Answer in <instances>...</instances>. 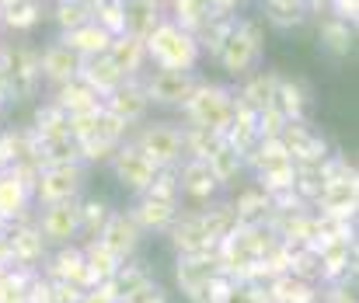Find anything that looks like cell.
I'll return each mask as SVG.
<instances>
[{
    "mask_svg": "<svg viewBox=\"0 0 359 303\" xmlns=\"http://www.w3.org/2000/svg\"><path fill=\"white\" fill-rule=\"evenodd\" d=\"M147 46V60L150 67H168V70H196L206 56L196 42L192 32H185L182 25H175L168 14L157 21V28L143 39Z\"/></svg>",
    "mask_w": 359,
    "mask_h": 303,
    "instance_id": "1",
    "label": "cell"
},
{
    "mask_svg": "<svg viewBox=\"0 0 359 303\" xmlns=\"http://www.w3.org/2000/svg\"><path fill=\"white\" fill-rule=\"evenodd\" d=\"M262 56H265V28H262L255 18L238 14V21L231 25L224 46L217 49L220 70H224L231 81H241V77H248L251 70L262 67Z\"/></svg>",
    "mask_w": 359,
    "mask_h": 303,
    "instance_id": "2",
    "label": "cell"
},
{
    "mask_svg": "<svg viewBox=\"0 0 359 303\" xmlns=\"http://www.w3.org/2000/svg\"><path fill=\"white\" fill-rule=\"evenodd\" d=\"M0 67L11 81V105L35 101L42 88V70H39V46L18 39V42H0Z\"/></svg>",
    "mask_w": 359,
    "mask_h": 303,
    "instance_id": "3",
    "label": "cell"
},
{
    "mask_svg": "<svg viewBox=\"0 0 359 303\" xmlns=\"http://www.w3.org/2000/svg\"><path fill=\"white\" fill-rule=\"evenodd\" d=\"M238 105V95L231 84H213V81H203L196 84V91L185 98V105L178 108V122L185 126H210V129H224V122L231 119Z\"/></svg>",
    "mask_w": 359,
    "mask_h": 303,
    "instance_id": "4",
    "label": "cell"
},
{
    "mask_svg": "<svg viewBox=\"0 0 359 303\" xmlns=\"http://www.w3.org/2000/svg\"><path fill=\"white\" fill-rule=\"evenodd\" d=\"M129 140H133L157 168L178 164V161L185 157V150H182V122H171V119H147V122L133 126Z\"/></svg>",
    "mask_w": 359,
    "mask_h": 303,
    "instance_id": "5",
    "label": "cell"
},
{
    "mask_svg": "<svg viewBox=\"0 0 359 303\" xmlns=\"http://www.w3.org/2000/svg\"><path fill=\"white\" fill-rule=\"evenodd\" d=\"M140 81H143V91H147V98L154 108H182L185 98L196 91V84H199V74L196 70H168V67H147L143 74H140Z\"/></svg>",
    "mask_w": 359,
    "mask_h": 303,
    "instance_id": "6",
    "label": "cell"
},
{
    "mask_svg": "<svg viewBox=\"0 0 359 303\" xmlns=\"http://www.w3.org/2000/svg\"><path fill=\"white\" fill-rule=\"evenodd\" d=\"M4 241L11 248V262L21 265V269H39L49 255V244H46L42 230L35 227V206L28 213H21L18 220H7Z\"/></svg>",
    "mask_w": 359,
    "mask_h": 303,
    "instance_id": "7",
    "label": "cell"
},
{
    "mask_svg": "<svg viewBox=\"0 0 359 303\" xmlns=\"http://www.w3.org/2000/svg\"><path fill=\"white\" fill-rule=\"evenodd\" d=\"M35 227L42 230L49 248L74 244L81 237V196L53 202V206H35Z\"/></svg>",
    "mask_w": 359,
    "mask_h": 303,
    "instance_id": "8",
    "label": "cell"
},
{
    "mask_svg": "<svg viewBox=\"0 0 359 303\" xmlns=\"http://www.w3.org/2000/svg\"><path fill=\"white\" fill-rule=\"evenodd\" d=\"M213 276H220L217 248L203 251V255H178V262H175V283L189 303H210L206 290H210Z\"/></svg>",
    "mask_w": 359,
    "mask_h": 303,
    "instance_id": "9",
    "label": "cell"
},
{
    "mask_svg": "<svg viewBox=\"0 0 359 303\" xmlns=\"http://www.w3.org/2000/svg\"><path fill=\"white\" fill-rule=\"evenodd\" d=\"M178 196H182L185 209H206L210 202H217L224 196V189L213 178V171H210L206 161L182 157L178 161Z\"/></svg>",
    "mask_w": 359,
    "mask_h": 303,
    "instance_id": "10",
    "label": "cell"
},
{
    "mask_svg": "<svg viewBox=\"0 0 359 303\" xmlns=\"http://www.w3.org/2000/svg\"><path fill=\"white\" fill-rule=\"evenodd\" d=\"M84 189V164H49L39 171L32 185V202L35 206H53V202L74 199Z\"/></svg>",
    "mask_w": 359,
    "mask_h": 303,
    "instance_id": "11",
    "label": "cell"
},
{
    "mask_svg": "<svg viewBox=\"0 0 359 303\" xmlns=\"http://www.w3.org/2000/svg\"><path fill=\"white\" fill-rule=\"evenodd\" d=\"M109 168H112V175H116V182H119L122 189L129 192V196H143L147 189H150V182H154V175H157V164L133 143V140H126L119 150L112 154V161H109Z\"/></svg>",
    "mask_w": 359,
    "mask_h": 303,
    "instance_id": "12",
    "label": "cell"
},
{
    "mask_svg": "<svg viewBox=\"0 0 359 303\" xmlns=\"http://www.w3.org/2000/svg\"><path fill=\"white\" fill-rule=\"evenodd\" d=\"M314 213L328 216V220H356L359 209V175L349 171V175H339L332 182L321 185V196L311 206Z\"/></svg>",
    "mask_w": 359,
    "mask_h": 303,
    "instance_id": "13",
    "label": "cell"
},
{
    "mask_svg": "<svg viewBox=\"0 0 359 303\" xmlns=\"http://www.w3.org/2000/svg\"><path fill=\"white\" fill-rule=\"evenodd\" d=\"M164 237L171 241V248H175L178 255H203V251H213V248H217V237L210 234L203 209H185V206H182L175 227H171Z\"/></svg>",
    "mask_w": 359,
    "mask_h": 303,
    "instance_id": "14",
    "label": "cell"
},
{
    "mask_svg": "<svg viewBox=\"0 0 359 303\" xmlns=\"http://www.w3.org/2000/svg\"><path fill=\"white\" fill-rule=\"evenodd\" d=\"M39 272L46 276V279H63V283H74V286H81V290H91V286H98L95 283V276L88 272V265H84V248L74 241V244H60L56 251H49L46 255V262L39 265Z\"/></svg>",
    "mask_w": 359,
    "mask_h": 303,
    "instance_id": "15",
    "label": "cell"
},
{
    "mask_svg": "<svg viewBox=\"0 0 359 303\" xmlns=\"http://www.w3.org/2000/svg\"><path fill=\"white\" fill-rule=\"evenodd\" d=\"M143 230H140V223L133 220V213L129 209H112L109 213V220H105V227H102V234H98V241L119 258H136L140 255V244H143Z\"/></svg>",
    "mask_w": 359,
    "mask_h": 303,
    "instance_id": "16",
    "label": "cell"
},
{
    "mask_svg": "<svg viewBox=\"0 0 359 303\" xmlns=\"http://www.w3.org/2000/svg\"><path fill=\"white\" fill-rule=\"evenodd\" d=\"M81 56L70 49V46H63L60 39H53V42H46V46H39V70H42V88H49V91H56L60 84H67V81H74V77H81Z\"/></svg>",
    "mask_w": 359,
    "mask_h": 303,
    "instance_id": "17",
    "label": "cell"
},
{
    "mask_svg": "<svg viewBox=\"0 0 359 303\" xmlns=\"http://www.w3.org/2000/svg\"><path fill=\"white\" fill-rule=\"evenodd\" d=\"M133 220L140 223L143 234H168L182 213V199H161V196H133V206H129Z\"/></svg>",
    "mask_w": 359,
    "mask_h": 303,
    "instance_id": "18",
    "label": "cell"
},
{
    "mask_svg": "<svg viewBox=\"0 0 359 303\" xmlns=\"http://www.w3.org/2000/svg\"><path fill=\"white\" fill-rule=\"evenodd\" d=\"M105 108H109L112 115H119L126 126H140V122H147L150 112H154V105H150V98H147L140 77H126L119 88L105 98Z\"/></svg>",
    "mask_w": 359,
    "mask_h": 303,
    "instance_id": "19",
    "label": "cell"
},
{
    "mask_svg": "<svg viewBox=\"0 0 359 303\" xmlns=\"http://www.w3.org/2000/svg\"><path fill=\"white\" fill-rule=\"evenodd\" d=\"M311 105H314V91H311L307 77H290V74L279 77L272 108L283 119H311Z\"/></svg>",
    "mask_w": 359,
    "mask_h": 303,
    "instance_id": "20",
    "label": "cell"
},
{
    "mask_svg": "<svg viewBox=\"0 0 359 303\" xmlns=\"http://www.w3.org/2000/svg\"><path fill=\"white\" fill-rule=\"evenodd\" d=\"M227 199H231L234 213H238L241 227H269L272 223V196H265L255 182L251 185H238Z\"/></svg>",
    "mask_w": 359,
    "mask_h": 303,
    "instance_id": "21",
    "label": "cell"
},
{
    "mask_svg": "<svg viewBox=\"0 0 359 303\" xmlns=\"http://www.w3.org/2000/svg\"><path fill=\"white\" fill-rule=\"evenodd\" d=\"M283 244H293V248H311L314 244V234H318V213L311 206L297 209V213H283V216H272L269 223Z\"/></svg>",
    "mask_w": 359,
    "mask_h": 303,
    "instance_id": "22",
    "label": "cell"
},
{
    "mask_svg": "<svg viewBox=\"0 0 359 303\" xmlns=\"http://www.w3.org/2000/svg\"><path fill=\"white\" fill-rule=\"evenodd\" d=\"M314 28H318V42H321V49L328 56H335V60L353 56V49H356V25L339 21L332 14H321V18H314Z\"/></svg>",
    "mask_w": 359,
    "mask_h": 303,
    "instance_id": "23",
    "label": "cell"
},
{
    "mask_svg": "<svg viewBox=\"0 0 359 303\" xmlns=\"http://www.w3.org/2000/svg\"><path fill=\"white\" fill-rule=\"evenodd\" d=\"M279 77H283L279 70H265V67H258V70H251L248 77H241L238 84H234V95H238V101H244L248 108L262 112V108H269L272 98H276Z\"/></svg>",
    "mask_w": 359,
    "mask_h": 303,
    "instance_id": "24",
    "label": "cell"
},
{
    "mask_svg": "<svg viewBox=\"0 0 359 303\" xmlns=\"http://www.w3.org/2000/svg\"><path fill=\"white\" fill-rule=\"evenodd\" d=\"M112 63H116V70H119L122 77H140L147 67H150V60H147V46H143V39H136V35H112V42H109V53H105Z\"/></svg>",
    "mask_w": 359,
    "mask_h": 303,
    "instance_id": "25",
    "label": "cell"
},
{
    "mask_svg": "<svg viewBox=\"0 0 359 303\" xmlns=\"http://www.w3.org/2000/svg\"><path fill=\"white\" fill-rule=\"evenodd\" d=\"M164 18V0H122V28L126 35L147 39Z\"/></svg>",
    "mask_w": 359,
    "mask_h": 303,
    "instance_id": "26",
    "label": "cell"
},
{
    "mask_svg": "<svg viewBox=\"0 0 359 303\" xmlns=\"http://www.w3.org/2000/svg\"><path fill=\"white\" fill-rule=\"evenodd\" d=\"M206 164H210V171H213V178L220 182L224 192H234L238 185H244L248 168H244V154H241V150L227 147V143H220V147L206 157Z\"/></svg>",
    "mask_w": 359,
    "mask_h": 303,
    "instance_id": "27",
    "label": "cell"
},
{
    "mask_svg": "<svg viewBox=\"0 0 359 303\" xmlns=\"http://www.w3.org/2000/svg\"><path fill=\"white\" fill-rule=\"evenodd\" d=\"M46 14H49L46 0H18L0 11V28H7L11 35H28L46 21Z\"/></svg>",
    "mask_w": 359,
    "mask_h": 303,
    "instance_id": "28",
    "label": "cell"
},
{
    "mask_svg": "<svg viewBox=\"0 0 359 303\" xmlns=\"http://www.w3.org/2000/svg\"><path fill=\"white\" fill-rule=\"evenodd\" d=\"M81 81H84V84H88V88L98 95V98L105 101L112 91H116V88H119L122 81H126V77L116 70V63H112V60L102 53V56H88V60L81 63Z\"/></svg>",
    "mask_w": 359,
    "mask_h": 303,
    "instance_id": "29",
    "label": "cell"
},
{
    "mask_svg": "<svg viewBox=\"0 0 359 303\" xmlns=\"http://www.w3.org/2000/svg\"><path fill=\"white\" fill-rule=\"evenodd\" d=\"M56 39H60L63 46H70L81 60L109 53V42H112V35H109L102 25H95V21H88V25H81V28H70V32H60Z\"/></svg>",
    "mask_w": 359,
    "mask_h": 303,
    "instance_id": "30",
    "label": "cell"
},
{
    "mask_svg": "<svg viewBox=\"0 0 359 303\" xmlns=\"http://www.w3.org/2000/svg\"><path fill=\"white\" fill-rule=\"evenodd\" d=\"M255 119H258V112H255V108H248L244 101H238V105H234V112H231V119H227V122H224V129H220L224 143L244 154V150L258 140V126H255Z\"/></svg>",
    "mask_w": 359,
    "mask_h": 303,
    "instance_id": "31",
    "label": "cell"
},
{
    "mask_svg": "<svg viewBox=\"0 0 359 303\" xmlns=\"http://www.w3.org/2000/svg\"><path fill=\"white\" fill-rule=\"evenodd\" d=\"M269 286V297L272 303H318L321 300V286L311 283V279H300V276H276L265 283Z\"/></svg>",
    "mask_w": 359,
    "mask_h": 303,
    "instance_id": "32",
    "label": "cell"
},
{
    "mask_svg": "<svg viewBox=\"0 0 359 303\" xmlns=\"http://www.w3.org/2000/svg\"><path fill=\"white\" fill-rule=\"evenodd\" d=\"M32 133L39 136V140H56V136H70V115L56 105L53 98L39 101L35 105V112H32Z\"/></svg>",
    "mask_w": 359,
    "mask_h": 303,
    "instance_id": "33",
    "label": "cell"
},
{
    "mask_svg": "<svg viewBox=\"0 0 359 303\" xmlns=\"http://www.w3.org/2000/svg\"><path fill=\"white\" fill-rule=\"evenodd\" d=\"M258 4H262L265 21H269L276 32H297L300 25L311 21L304 0H258Z\"/></svg>",
    "mask_w": 359,
    "mask_h": 303,
    "instance_id": "34",
    "label": "cell"
},
{
    "mask_svg": "<svg viewBox=\"0 0 359 303\" xmlns=\"http://www.w3.org/2000/svg\"><path fill=\"white\" fill-rule=\"evenodd\" d=\"M49 98L56 101L67 115H81V112H95V108H102V98L81 81V77H74V81H67V84H60Z\"/></svg>",
    "mask_w": 359,
    "mask_h": 303,
    "instance_id": "35",
    "label": "cell"
},
{
    "mask_svg": "<svg viewBox=\"0 0 359 303\" xmlns=\"http://www.w3.org/2000/svg\"><path fill=\"white\" fill-rule=\"evenodd\" d=\"M231 241H234V248H238L244 258H265L276 244H279V234L272 230V227H238L234 234H231Z\"/></svg>",
    "mask_w": 359,
    "mask_h": 303,
    "instance_id": "36",
    "label": "cell"
},
{
    "mask_svg": "<svg viewBox=\"0 0 359 303\" xmlns=\"http://www.w3.org/2000/svg\"><path fill=\"white\" fill-rule=\"evenodd\" d=\"M154 279V269L147 265V262H140V255L136 258H126L119 269H116V276L109 279V286H112V293L119 297V303L129 297V293H136L143 283H150Z\"/></svg>",
    "mask_w": 359,
    "mask_h": 303,
    "instance_id": "37",
    "label": "cell"
},
{
    "mask_svg": "<svg viewBox=\"0 0 359 303\" xmlns=\"http://www.w3.org/2000/svg\"><path fill=\"white\" fill-rule=\"evenodd\" d=\"M35 202H32V189H25L14 175H0V216L4 220H18L21 213H28Z\"/></svg>",
    "mask_w": 359,
    "mask_h": 303,
    "instance_id": "38",
    "label": "cell"
},
{
    "mask_svg": "<svg viewBox=\"0 0 359 303\" xmlns=\"http://www.w3.org/2000/svg\"><path fill=\"white\" fill-rule=\"evenodd\" d=\"M220 143H224L220 129H210V126H185V122H182V150H185V157L206 161Z\"/></svg>",
    "mask_w": 359,
    "mask_h": 303,
    "instance_id": "39",
    "label": "cell"
},
{
    "mask_svg": "<svg viewBox=\"0 0 359 303\" xmlns=\"http://www.w3.org/2000/svg\"><path fill=\"white\" fill-rule=\"evenodd\" d=\"M56 32H70V28H81L88 21H95V4L91 0H53V11H49Z\"/></svg>",
    "mask_w": 359,
    "mask_h": 303,
    "instance_id": "40",
    "label": "cell"
},
{
    "mask_svg": "<svg viewBox=\"0 0 359 303\" xmlns=\"http://www.w3.org/2000/svg\"><path fill=\"white\" fill-rule=\"evenodd\" d=\"M81 248H84V265H88V272L95 276V283H109L112 276H116V269H119L122 262L102 244V241H77Z\"/></svg>",
    "mask_w": 359,
    "mask_h": 303,
    "instance_id": "41",
    "label": "cell"
},
{
    "mask_svg": "<svg viewBox=\"0 0 359 303\" xmlns=\"http://www.w3.org/2000/svg\"><path fill=\"white\" fill-rule=\"evenodd\" d=\"M39 161H42V168H49V164H84L81 161V143L74 136L39 140Z\"/></svg>",
    "mask_w": 359,
    "mask_h": 303,
    "instance_id": "42",
    "label": "cell"
},
{
    "mask_svg": "<svg viewBox=\"0 0 359 303\" xmlns=\"http://www.w3.org/2000/svg\"><path fill=\"white\" fill-rule=\"evenodd\" d=\"M112 206L98 196H81V237L77 241H98L105 220H109Z\"/></svg>",
    "mask_w": 359,
    "mask_h": 303,
    "instance_id": "43",
    "label": "cell"
},
{
    "mask_svg": "<svg viewBox=\"0 0 359 303\" xmlns=\"http://www.w3.org/2000/svg\"><path fill=\"white\" fill-rule=\"evenodd\" d=\"M238 21V14H213L199 32H196V42H199V49H203V56H217V49L224 46V39H227V32H231V25Z\"/></svg>",
    "mask_w": 359,
    "mask_h": 303,
    "instance_id": "44",
    "label": "cell"
},
{
    "mask_svg": "<svg viewBox=\"0 0 359 303\" xmlns=\"http://www.w3.org/2000/svg\"><path fill=\"white\" fill-rule=\"evenodd\" d=\"M297 182V168L293 164H283V168H269V171H258L255 175V185L265 192V196H276V192H286L293 189Z\"/></svg>",
    "mask_w": 359,
    "mask_h": 303,
    "instance_id": "45",
    "label": "cell"
},
{
    "mask_svg": "<svg viewBox=\"0 0 359 303\" xmlns=\"http://www.w3.org/2000/svg\"><path fill=\"white\" fill-rule=\"evenodd\" d=\"M95 25H102L109 35H122V0H95Z\"/></svg>",
    "mask_w": 359,
    "mask_h": 303,
    "instance_id": "46",
    "label": "cell"
},
{
    "mask_svg": "<svg viewBox=\"0 0 359 303\" xmlns=\"http://www.w3.org/2000/svg\"><path fill=\"white\" fill-rule=\"evenodd\" d=\"M147 192H150V196H161V199H182V196H178V164L157 168V175H154V182H150Z\"/></svg>",
    "mask_w": 359,
    "mask_h": 303,
    "instance_id": "47",
    "label": "cell"
},
{
    "mask_svg": "<svg viewBox=\"0 0 359 303\" xmlns=\"http://www.w3.org/2000/svg\"><path fill=\"white\" fill-rule=\"evenodd\" d=\"M290 119H283L272 105L269 108H262L258 112V119H255V126H258V140H276L279 133H283V126H286Z\"/></svg>",
    "mask_w": 359,
    "mask_h": 303,
    "instance_id": "48",
    "label": "cell"
},
{
    "mask_svg": "<svg viewBox=\"0 0 359 303\" xmlns=\"http://www.w3.org/2000/svg\"><path fill=\"white\" fill-rule=\"evenodd\" d=\"M224 303H272L269 286H251V283H234V290L227 293Z\"/></svg>",
    "mask_w": 359,
    "mask_h": 303,
    "instance_id": "49",
    "label": "cell"
},
{
    "mask_svg": "<svg viewBox=\"0 0 359 303\" xmlns=\"http://www.w3.org/2000/svg\"><path fill=\"white\" fill-rule=\"evenodd\" d=\"M25 303H53V279H46L42 272H32L25 286Z\"/></svg>",
    "mask_w": 359,
    "mask_h": 303,
    "instance_id": "50",
    "label": "cell"
},
{
    "mask_svg": "<svg viewBox=\"0 0 359 303\" xmlns=\"http://www.w3.org/2000/svg\"><path fill=\"white\" fill-rule=\"evenodd\" d=\"M321 300L325 303H356V286H353V279L321 286Z\"/></svg>",
    "mask_w": 359,
    "mask_h": 303,
    "instance_id": "51",
    "label": "cell"
},
{
    "mask_svg": "<svg viewBox=\"0 0 359 303\" xmlns=\"http://www.w3.org/2000/svg\"><path fill=\"white\" fill-rule=\"evenodd\" d=\"M122 303H171V300H168V290H164L157 279H150V283H143L136 293H129Z\"/></svg>",
    "mask_w": 359,
    "mask_h": 303,
    "instance_id": "52",
    "label": "cell"
},
{
    "mask_svg": "<svg viewBox=\"0 0 359 303\" xmlns=\"http://www.w3.org/2000/svg\"><path fill=\"white\" fill-rule=\"evenodd\" d=\"M325 14H332L339 21H349V25H359V0H328Z\"/></svg>",
    "mask_w": 359,
    "mask_h": 303,
    "instance_id": "53",
    "label": "cell"
},
{
    "mask_svg": "<svg viewBox=\"0 0 359 303\" xmlns=\"http://www.w3.org/2000/svg\"><path fill=\"white\" fill-rule=\"evenodd\" d=\"M81 297H84V290L81 286H74V283H56L53 279V303H81Z\"/></svg>",
    "mask_w": 359,
    "mask_h": 303,
    "instance_id": "54",
    "label": "cell"
},
{
    "mask_svg": "<svg viewBox=\"0 0 359 303\" xmlns=\"http://www.w3.org/2000/svg\"><path fill=\"white\" fill-rule=\"evenodd\" d=\"M81 303H119V297L112 293V286H109V283H98V286L84 290V297H81Z\"/></svg>",
    "mask_w": 359,
    "mask_h": 303,
    "instance_id": "55",
    "label": "cell"
},
{
    "mask_svg": "<svg viewBox=\"0 0 359 303\" xmlns=\"http://www.w3.org/2000/svg\"><path fill=\"white\" fill-rule=\"evenodd\" d=\"M14 262H11V248H7V241L0 237V272H7Z\"/></svg>",
    "mask_w": 359,
    "mask_h": 303,
    "instance_id": "56",
    "label": "cell"
},
{
    "mask_svg": "<svg viewBox=\"0 0 359 303\" xmlns=\"http://www.w3.org/2000/svg\"><path fill=\"white\" fill-rule=\"evenodd\" d=\"M244 4H248V0H220V11H227V14H241V11H244Z\"/></svg>",
    "mask_w": 359,
    "mask_h": 303,
    "instance_id": "57",
    "label": "cell"
},
{
    "mask_svg": "<svg viewBox=\"0 0 359 303\" xmlns=\"http://www.w3.org/2000/svg\"><path fill=\"white\" fill-rule=\"evenodd\" d=\"M4 234H7V220L0 216V237H4Z\"/></svg>",
    "mask_w": 359,
    "mask_h": 303,
    "instance_id": "58",
    "label": "cell"
},
{
    "mask_svg": "<svg viewBox=\"0 0 359 303\" xmlns=\"http://www.w3.org/2000/svg\"><path fill=\"white\" fill-rule=\"evenodd\" d=\"M11 4H18V0H0V11H4V7H11Z\"/></svg>",
    "mask_w": 359,
    "mask_h": 303,
    "instance_id": "59",
    "label": "cell"
},
{
    "mask_svg": "<svg viewBox=\"0 0 359 303\" xmlns=\"http://www.w3.org/2000/svg\"><path fill=\"white\" fill-rule=\"evenodd\" d=\"M318 303H325V300H318Z\"/></svg>",
    "mask_w": 359,
    "mask_h": 303,
    "instance_id": "60",
    "label": "cell"
}]
</instances>
